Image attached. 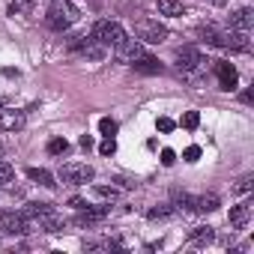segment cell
Returning <instances> with one entry per match:
<instances>
[{"label":"cell","mask_w":254,"mask_h":254,"mask_svg":"<svg viewBox=\"0 0 254 254\" xmlns=\"http://www.w3.org/2000/svg\"><path fill=\"white\" fill-rule=\"evenodd\" d=\"M93 177H96V171L90 165H63L60 168V180L69 186H87Z\"/></svg>","instance_id":"4"},{"label":"cell","mask_w":254,"mask_h":254,"mask_svg":"<svg viewBox=\"0 0 254 254\" xmlns=\"http://www.w3.org/2000/svg\"><path fill=\"white\" fill-rule=\"evenodd\" d=\"M156 126H159V132H171V129H174V120H168V117H159V123H156Z\"/></svg>","instance_id":"31"},{"label":"cell","mask_w":254,"mask_h":254,"mask_svg":"<svg viewBox=\"0 0 254 254\" xmlns=\"http://www.w3.org/2000/svg\"><path fill=\"white\" fill-rule=\"evenodd\" d=\"M90 39L102 42L105 48H108V45H114V48H117V45L126 39V30H123L117 21H96V24H93V33H90Z\"/></svg>","instance_id":"2"},{"label":"cell","mask_w":254,"mask_h":254,"mask_svg":"<svg viewBox=\"0 0 254 254\" xmlns=\"http://www.w3.org/2000/svg\"><path fill=\"white\" fill-rule=\"evenodd\" d=\"M197 123H200V114H197V111H189V114L183 117V126H186V129H197Z\"/></svg>","instance_id":"27"},{"label":"cell","mask_w":254,"mask_h":254,"mask_svg":"<svg viewBox=\"0 0 254 254\" xmlns=\"http://www.w3.org/2000/svg\"><path fill=\"white\" fill-rule=\"evenodd\" d=\"M51 209H54V203H27L24 215H27V218H42V215L51 212Z\"/></svg>","instance_id":"20"},{"label":"cell","mask_w":254,"mask_h":254,"mask_svg":"<svg viewBox=\"0 0 254 254\" xmlns=\"http://www.w3.org/2000/svg\"><path fill=\"white\" fill-rule=\"evenodd\" d=\"M3 105H6V99H0V108H3Z\"/></svg>","instance_id":"33"},{"label":"cell","mask_w":254,"mask_h":254,"mask_svg":"<svg viewBox=\"0 0 254 254\" xmlns=\"http://www.w3.org/2000/svg\"><path fill=\"white\" fill-rule=\"evenodd\" d=\"M117 54H120V60H126V63H135L138 57H144V42L126 36V39L117 45Z\"/></svg>","instance_id":"7"},{"label":"cell","mask_w":254,"mask_h":254,"mask_svg":"<svg viewBox=\"0 0 254 254\" xmlns=\"http://www.w3.org/2000/svg\"><path fill=\"white\" fill-rule=\"evenodd\" d=\"M33 9V0H9V15H24Z\"/></svg>","instance_id":"21"},{"label":"cell","mask_w":254,"mask_h":254,"mask_svg":"<svg viewBox=\"0 0 254 254\" xmlns=\"http://www.w3.org/2000/svg\"><path fill=\"white\" fill-rule=\"evenodd\" d=\"M105 215H108V206H84L81 212H78V218H75V224L78 227H90V224H99V221H105Z\"/></svg>","instance_id":"9"},{"label":"cell","mask_w":254,"mask_h":254,"mask_svg":"<svg viewBox=\"0 0 254 254\" xmlns=\"http://www.w3.org/2000/svg\"><path fill=\"white\" fill-rule=\"evenodd\" d=\"M93 191H96L102 200H117V189H108V186H96Z\"/></svg>","instance_id":"26"},{"label":"cell","mask_w":254,"mask_h":254,"mask_svg":"<svg viewBox=\"0 0 254 254\" xmlns=\"http://www.w3.org/2000/svg\"><path fill=\"white\" fill-rule=\"evenodd\" d=\"M236 191H239V194H245V191H251V177H242V180L236 183Z\"/></svg>","instance_id":"30"},{"label":"cell","mask_w":254,"mask_h":254,"mask_svg":"<svg viewBox=\"0 0 254 254\" xmlns=\"http://www.w3.org/2000/svg\"><path fill=\"white\" fill-rule=\"evenodd\" d=\"M135 33H138V39H141V42H150V45H159V42H165V39H168V30H165L159 21H153V18L138 21Z\"/></svg>","instance_id":"3"},{"label":"cell","mask_w":254,"mask_h":254,"mask_svg":"<svg viewBox=\"0 0 254 254\" xmlns=\"http://www.w3.org/2000/svg\"><path fill=\"white\" fill-rule=\"evenodd\" d=\"M248 218H251V203H239V206H230V224L239 230V227H245L248 224Z\"/></svg>","instance_id":"13"},{"label":"cell","mask_w":254,"mask_h":254,"mask_svg":"<svg viewBox=\"0 0 254 254\" xmlns=\"http://www.w3.org/2000/svg\"><path fill=\"white\" fill-rule=\"evenodd\" d=\"M171 212H174L171 206H153V209L147 212V218H150V221H159V218H168Z\"/></svg>","instance_id":"23"},{"label":"cell","mask_w":254,"mask_h":254,"mask_svg":"<svg viewBox=\"0 0 254 254\" xmlns=\"http://www.w3.org/2000/svg\"><path fill=\"white\" fill-rule=\"evenodd\" d=\"M0 230L9 233V236H24L30 233L27 215H15V212H0Z\"/></svg>","instance_id":"6"},{"label":"cell","mask_w":254,"mask_h":254,"mask_svg":"<svg viewBox=\"0 0 254 254\" xmlns=\"http://www.w3.org/2000/svg\"><path fill=\"white\" fill-rule=\"evenodd\" d=\"M39 221V227L42 230H48V233H60L63 227H66V218L63 215H57V209H51V212H45L42 218H36Z\"/></svg>","instance_id":"11"},{"label":"cell","mask_w":254,"mask_h":254,"mask_svg":"<svg viewBox=\"0 0 254 254\" xmlns=\"http://www.w3.org/2000/svg\"><path fill=\"white\" fill-rule=\"evenodd\" d=\"M159 12L168 18H180L186 15V6H183V0H159Z\"/></svg>","instance_id":"15"},{"label":"cell","mask_w":254,"mask_h":254,"mask_svg":"<svg viewBox=\"0 0 254 254\" xmlns=\"http://www.w3.org/2000/svg\"><path fill=\"white\" fill-rule=\"evenodd\" d=\"M194 209L197 212H215L218 209V197L215 194H200V197H194Z\"/></svg>","instance_id":"17"},{"label":"cell","mask_w":254,"mask_h":254,"mask_svg":"<svg viewBox=\"0 0 254 254\" xmlns=\"http://www.w3.org/2000/svg\"><path fill=\"white\" fill-rule=\"evenodd\" d=\"M227 24H230V30L245 33V30L254 24V12H251V9H236V12L230 15V21H227Z\"/></svg>","instance_id":"10"},{"label":"cell","mask_w":254,"mask_h":254,"mask_svg":"<svg viewBox=\"0 0 254 254\" xmlns=\"http://www.w3.org/2000/svg\"><path fill=\"white\" fill-rule=\"evenodd\" d=\"M212 227H194L191 230V245H206V242H212Z\"/></svg>","instance_id":"19"},{"label":"cell","mask_w":254,"mask_h":254,"mask_svg":"<svg viewBox=\"0 0 254 254\" xmlns=\"http://www.w3.org/2000/svg\"><path fill=\"white\" fill-rule=\"evenodd\" d=\"M215 72H218V84H221V90H233V87H236V69H233L230 63H218Z\"/></svg>","instance_id":"12"},{"label":"cell","mask_w":254,"mask_h":254,"mask_svg":"<svg viewBox=\"0 0 254 254\" xmlns=\"http://www.w3.org/2000/svg\"><path fill=\"white\" fill-rule=\"evenodd\" d=\"M132 66H135V72H144V75H159V72H162V63H159L156 57H147V54L138 57Z\"/></svg>","instance_id":"14"},{"label":"cell","mask_w":254,"mask_h":254,"mask_svg":"<svg viewBox=\"0 0 254 254\" xmlns=\"http://www.w3.org/2000/svg\"><path fill=\"white\" fill-rule=\"evenodd\" d=\"M197 156H200V147H189L186 150V162H197Z\"/></svg>","instance_id":"32"},{"label":"cell","mask_w":254,"mask_h":254,"mask_svg":"<svg viewBox=\"0 0 254 254\" xmlns=\"http://www.w3.org/2000/svg\"><path fill=\"white\" fill-rule=\"evenodd\" d=\"M12 177H15L12 165H9V162H3V159H0V183H12Z\"/></svg>","instance_id":"24"},{"label":"cell","mask_w":254,"mask_h":254,"mask_svg":"<svg viewBox=\"0 0 254 254\" xmlns=\"http://www.w3.org/2000/svg\"><path fill=\"white\" fill-rule=\"evenodd\" d=\"M200 63H203V57H200V51H197V48L186 45V48H180V51H177V69H180V72L194 75V72L200 69Z\"/></svg>","instance_id":"5"},{"label":"cell","mask_w":254,"mask_h":254,"mask_svg":"<svg viewBox=\"0 0 254 254\" xmlns=\"http://www.w3.org/2000/svg\"><path fill=\"white\" fill-rule=\"evenodd\" d=\"M174 206H177L180 212H197V209H194V197H189L186 191H174Z\"/></svg>","instance_id":"18"},{"label":"cell","mask_w":254,"mask_h":254,"mask_svg":"<svg viewBox=\"0 0 254 254\" xmlns=\"http://www.w3.org/2000/svg\"><path fill=\"white\" fill-rule=\"evenodd\" d=\"M66 150H69V141H66V138L48 141V153H51V156H60V153H66Z\"/></svg>","instance_id":"22"},{"label":"cell","mask_w":254,"mask_h":254,"mask_svg":"<svg viewBox=\"0 0 254 254\" xmlns=\"http://www.w3.org/2000/svg\"><path fill=\"white\" fill-rule=\"evenodd\" d=\"M174 162H177V156H174V150H162V165H165V168H171Z\"/></svg>","instance_id":"29"},{"label":"cell","mask_w":254,"mask_h":254,"mask_svg":"<svg viewBox=\"0 0 254 254\" xmlns=\"http://www.w3.org/2000/svg\"><path fill=\"white\" fill-rule=\"evenodd\" d=\"M24 126V111H15V108H0V129L3 132H15Z\"/></svg>","instance_id":"8"},{"label":"cell","mask_w":254,"mask_h":254,"mask_svg":"<svg viewBox=\"0 0 254 254\" xmlns=\"http://www.w3.org/2000/svg\"><path fill=\"white\" fill-rule=\"evenodd\" d=\"M114 150H117V144H114V138H108V141H102V147H99V153H102V156H114Z\"/></svg>","instance_id":"28"},{"label":"cell","mask_w":254,"mask_h":254,"mask_svg":"<svg viewBox=\"0 0 254 254\" xmlns=\"http://www.w3.org/2000/svg\"><path fill=\"white\" fill-rule=\"evenodd\" d=\"M99 129H102V135H105V138H111V135L117 132V123H114V120H108V117H102V120H99Z\"/></svg>","instance_id":"25"},{"label":"cell","mask_w":254,"mask_h":254,"mask_svg":"<svg viewBox=\"0 0 254 254\" xmlns=\"http://www.w3.org/2000/svg\"><path fill=\"white\" fill-rule=\"evenodd\" d=\"M27 177H30L33 183L45 186V189H54V186H57V183H54V174H51V171H45V168H30V171H27Z\"/></svg>","instance_id":"16"},{"label":"cell","mask_w":254,"mask_h":254,"mask_svg":"<svg viewBox=\"0 0 254 254\" xmlns=\"http://www.w3.org/2000/svg\"><path fill=\"white\" fill-rule=\"evenodd\" d=\"M0 159H3V147H0Z\"/></svg>","instance_id":"34"},{"label":"cell","mask_w":254,"mask_h":254,"mask_svg":"<svg viewBox=\"0 0 254 254\" xmlns=\"http://www.w3.org/2000/svg\"><path fill=\"white\" fill-rule=\"evenodd\" d=\"M78 18H81V9L72 3V0H51L48 15H45L51 30H69Z\"/></svg>","instance_id":"1"}]
</instances>
